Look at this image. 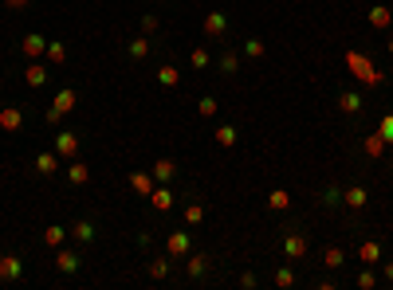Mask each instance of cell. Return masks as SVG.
I'll use <instances>...</instances> for the list:
<instances>
[{
    "mask_svg": "<svg viewBox=\"0 0 393 290\" xmlns=\"http://www.w3.org/2000/svg\"><path fill=\"white\" fill-rule=\"evenodd\" d=\"M350 67H354V71H358V75H362V79H366V83H378V75H374V71H370V63H366V59H362V55H350Z\"/></svg>",
    "mask_w": 393,
    "mask_h": 290,
    "instance_id": "1",
    "label": "cell"
},
{
    "mask_svg": "<svg viewBox=\"0 0 393 290\" xmlns=\"http://www.w3.org/2000/svg\"><path fill=\"white\" fill-rule=\"evenodd\" d=\"M71 106H75V94H71V90H63L59 98H55V114H63V110H71Z\"/></svg>",
    "mask_w": 393,
    "mask_h": 290,
    "instance_id": "2",
    "label": "cell"
},
{
    "mask_svg": "<svg viewBox=\"0 0 393 290\" xmlns=\"http://www.w3.org/2000/svg\"><path fill=\"white\" fill-rule=\"evenodd\" d=\"M0 126H4V130H16V126H20V110H4V114H0Z\"/></svg>",
    "mask_w": 393,
    "mask_h": 290,
    "instance_id": "3",
    "label": "cell"
},
{
    "mask_svg": "<svg viewBox=\"0 0 393 290\" xmlns=\"http://www.w3.org/2000/svg\"><path fill=\"white\" fill-rule=\"evenodd\" d=\"M44 40H40V35H28V40H24V51H28V55H40V51H44Z\"/></svg>",
    "mask_w": 393,
    "mask_h": 290,
    "instance_id": "4",
    "label": "cell"
},
{
    "mask_svg": "<svg viewBox=\"0 0 393 290\" xmlns=\"http://www.w3.org/2000/svg\"><path fill=\"white\" fill-rule=\"evenodd\" d=\"M0 275L16 278V275H20V259H4V263H0Z\"/></svg>",
    "mask_w": 393,
    "mask_h": 290,
    "instance_id": "5",
    "label": "cell"
},
{
    "mask_svg": "<svg viewBox=\"0 0 393 290\" xmlns=\"http://www.w3.org/2000/svg\"><path fill=\"white\" fill-rule=\"evenodd\" d=\"M59 153H75V137L71 133H59Z\"/></svg>",
    "mask_w": 393,
    "mask_h": 290,
    "instance_id": "6",
    "label": "cell"
},
{
    "mask_svg": "<svg viewBox=\"0 0 393 290\" xmlns=\"http://www.w3.org/2000/svg\"><path fill=\"white\" fill-rule=\"evenodd\" d=\"M153 173L161 176V180H169V176H173V165H169V161H157V165H153Z\"/></svg>",
    "mask_w": 393,
    "mask_h": 290,
    "instance_id": "7",
    "label": "cell"
},
{
    "mask_svg": "<svg viewBox=\"0 0 393 290\" xmlns=\"http://www.w3.org/2000/svg\"><path fill=\"white\" fill-rule=\"evenodd\" d=\"M157 79H161L166 87H173V83H177V71H173V67H161V71H157Z\"/></svg>",
    "mask_w": 393,
    "mask_h": 290,
    "instance_id": "8",
    "label": "cell"
},
{
    "mask_svg": "<svg viewBox=\"0 0 393 290\" xmlns=\"http://www.w3.org/2000/svg\"><path fill=\"white\" fill-rule=\"evenodd\" d=\"M44 79H47V75H44V67H31V71H28V83H31V87H40Z\"/></svg>",
    "mask_w": 393,
    "mask_h": 290,
    "instance_id": "9",
    "label": "cell"
},
{
    "mask_svg": "<svg viewBox=\"0 0 393 290\" xmlns=\"http://www.w3.org/2000/svg\"><path fill=\"white\" fill-rule=\"evenodd\" d=\"M91 235H94L91 224H75V239H91Z\"/></svg>",
    "mask_w": 393,
    "mask_h": 290,
    "instance_id": "10",
    "label": "cell"
},
{
    "mask_svg": "<svg viewBox=\"0 0 393 290\" xmlns=\"http://www.w3.org/2000/svg\"><path fill=\"white\" fill-rule=\"evenodd\" d=\"M75 267H79L75 255H59V271H75Z\"/></svg>",
    "mask_w": 393,
    "mask_h": 290,
    "instance_id": "11",
    "label": "cell"
},
{
    "mask_svg": "<svg viewBox=\"0 0 393 290\" xmlns=\"http://www.w3.org/2000/svg\"><path fill=\"white\" fill-rule=\"evenodd\" d=\"M362 102H358V94H342V110H358Z\"/></svg>",
    "mask_w": 393,
    "mask_h": 290,
    "instance_id": "12",
    "label": "cell"
},
{
    "mask_svg": "<svg viewBox=\"0 0 393 290\" xmlns=\"http://www.w3.org/2000/svg\"><path fill=\"white\" fill-rule=\"evenodd\" d=\"M374 24H378V28H385V24H389V12H385V8H374Z\"/></svg>",
    "mask_w": 393,
    "mask_h": 290,
    "instance_id": "13",
    "label": "cell"
},
{
    "mask_svg": "<svg viewBox=\"0 0 393 290\" xmlns=\"http://www.w3.org/2000/svg\"><path fill=\"white\" fill-rule=\"evenodd\" d=\"M153 204H157V208H169V204H173V196H169V192H153Z\"/></svg>",
    "mask_w": 393,
    "mask_h": 290,
    "instance_id": "14",
    "label": "cell"
},
{
    "mask_svg": "<svg viewBox=\"0 0 393 290\" xmlns=\"http://www.w3.org/2000/svg\"><path fill=\"white\" fill-rule=\"evenodd\" d=\"M216 141H220V145H232V141H236V133H232V130H228V126H224V130L216 133Z\"/></svg>",
    "mask_w": 393,
    "mask_h": 290,
    "instance_id": "15",
    "label": "cell"
},
{
    "mask_svg": "<svg viewBox=\"0 0 393 290\" xmlns=\"http://www.w3.org/2000/svg\"><path fill=\"white\" fill-rule=\"evenodd\" d=\"M287 255H303V239L295 235V239H287Z\"/></svg>",
    "mask_w": 393,
    "mask_h": 290,
    "instance_id": "16",
    "label": "cell"
},
{
    "mask_svg": "<svg viewBox=\"0 0 393 290\" xmlns=\"http://www.w3.org/2000/svg\"><path fill=\"white\" fill-rule=\"evenodd\" d=\"M220 28H224V16H212V20H209V35H216Z\"/></svg>",
    "mask_w": 393,
    "mask_h": 290,
    "instance_id": "17",
    "label": "cell"
},
{
    "mask_svg": "<svg viewBox=\"0 0 393 290\" xmlns=\"http://www.w3.org/2000/svg\"><path fill=\"white\" fill-rule=\"evenodd\" d=\"M272 208H287V192H272Z\"/></svg>",
    "mask_w": 393,
    "mask_h": 290,
    "instance_id": "18",
    "label": "cell"
},
{
    "mask_svg": "<svg viewBox=\"0 0 393 290\" xmlns=\"http://www.w3.org/2000/svg\"><path fill=\"white\" fill-rule=\"evenodd\" d=\"M381 137H385V141H393V118H385V122H381Z\"/></svg>",
    "mask_w": 393,
    "mask_h": 290,
    "instance_id": "19",
    "label": "cell"
},
{
    "mask_svg": "<svg viewBox=\"0 0 393 290\" xmlns=\"http://www.w3.org/2000/svg\"><path fill=\"white\" fill-rule=\"evenodd\" d=\"M130 55L142 59V55H146V44H142V40H134V44H130Z\"/></svg>",
    "mask_w": 393,
    "mask_h": 290,
    "instance_id": "20",
    "label": "cell"
},
{
    "mask_svg": "<svg viewBox=\"0 0 393 290\" xmlns=\"http://www.w3.org/2000/svg\"><path fill=\"white\" fill-rule=\"evenodd\" d=\"M63 239V228H47V243H59Z\"/></svg>",
    "mask_w": 393,
    "mask_h": 290,
    "instance_id": "21",
    "label": "cell"
},
{
    "mask_svg": "<svg viewBox=\"0 0 393 290\" xmlns=\"http://www.w3.org/2000/svg\"><path fill=\"white\" fill-rule=\"evenodd\" d=\"M169 251H185V235H173L169 239Z\"/></svg>",
    "mask_w": 393,
    "mask_h": 290,
    "instance_id": "22",
    "label": "cell"
},
{
    "mask_svg": "<svg viewBox=\"0 0 393 290\" xmlns=\"http://www.w3.org/2000/svg\"><path fill=\"white\" fill-rule=\"evenodd\" d=\"M350 204H354V208H358V204H366V192H362V189H354V192H350Z\"/></svg>",
    "mask_w": 393,
    "mask_h": 290,
    "instance_id": "23",
    "label": "cell"
},
{
    "mask_svg": "<svg viewBox=\"0 0 393 290\" xmlns=\"http://www.w3.org/2000/svg\"><path fill=\"white\" fill-rule=\"evenodd\" d=\"M8 4H12V8H24V4H28V0H8Z\"/></svg>",
    "mask_w": 393,
    "mask_h": 290,
    "instance_id": "24",
    "label": "cell"
}]
</instances>
